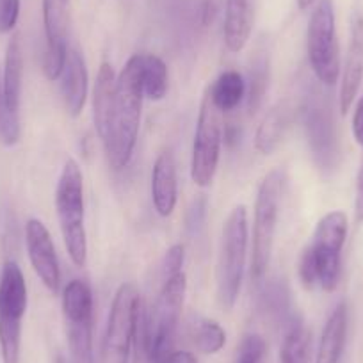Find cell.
Returning <instances> with one entry per match:
<instances>
[{
  "instance_id": "cell-1",
  "label": "cell",
  "mask_w": 363,
  "mask_h": 363,
  "mask_svg": "<svg viewBox=\"0 0 363 363\" xmlns=\"http://www.w3.org/2000/svg\"><path fill=\"white\" fill-rule=\"evenodd\" d=\"M145 91L141 82V54L132 55L116 79L113 118L106 152L114 169H123L130 164L141 125V109Z\"/></svg>"
},
{
  "instance_id": "cell-2",
  "label": "cell",
  "mask_w": 363,
  "mask_h": 363,
  "mask_svg": "<svg viewBox=\"0 0 363 363\" xmlns=\"http://www.w3.org/2000/svg\"><path fill=\"white\" fill-rule=\"evenodd\" d=\"M347 228V216L342 211L328 212L317 223L312 240L299 258V280L306 289L333 292L338 287Z\"/></svg>"
},
{
  "instance_id": "cell-3",
  "label": "cell",
  "mask_w": 363,
  "mask_h": 363,
  "mask_svg": "<svg viewBox=\"0 0 363 363\" xmlns=\"http://www.w3.org/2000/svg\"><path fill=\"white\" fill-rule=\"evenodd\" d=\"M55 211L69 260L79 269L87 264L86 212H84V177L77 160L68 159L55 189Z\"/></svg>"
},
{
  "instance_id": "cell-4",
  "label": "cell",
  "mask_w": 363,
  "mask_h": 363,
  "mask_svg": "<svg viewBox=\"0 0 363 363\" xmlns=\"http://www.w3.org/2000/svg\"><path fill=\"white\" fill-rule=\"evenodd\" d=\"M187 277L182 271L164 280L145 330V349L150 363H167L174 352V337L186 303Z\"/></svg>"
},
{
  "instance_id": "cell-5",
  "label": "cell",
  "mask_w": 363,
  "mask_h": 363,
  "mask_svg": "<svg viewBox=\"0 0 363 363\" xmlns=\"http://www.w3.org/2000/svg\"><path fill=\"white\" fill-rule=\"evenodd\" d=\"M247 240V211L244 205H237L223 225L221 251L218 262V296L225 310H232L239 298L240 285L246 265Z\"/></svg>"
},
{
  "instance_id": "cell-6",
  "label": "cell",
  "mask_w": 363,
  "mask_h": 363,
  "mask_svg": "<svg viewBox=\"0 0 363 363\" xmlns=\"http://www.w3.org/2000/svg\"><path fill=\"white\" fill-rule=\"evenodd\" d=\"M281 194H284V173L272 169L260 182L255 201L253 246H251V277L262 280L271 264L278 218H280Z\"/></svg>"
},
{
  "instance_id": "cell-7",
  "label": "cell",
  "mask_w": 363,
  "mask_h": 363,
  "mask_svg": "<svg viewBox=\"0 0 363 363\" xmlns=\"http://www.w3.org/2000/svg\"><path fill=\"white\" fill-rule=\"evenodd\" d=\"M27 310V285L16 262H6L0 272V356L2 363H20L22 320Z\"/></svg>"
},
{
  "instance_id": "cell-8",
  "label": "cell",
  "mask_w": 363,
  "mask_h": 363,
  "mask_svg": "<svg viewBox=\"0 0 363 363\" xmlns=\"http://www.w3.org/2000/svg\"><path fill=\"white\" fill-rule=\"evenodd\" d=\"M141 296L134 284H121L114 294L104 333L100 363H128L138 331Z\"/></svg>"
},
{
  "instance_id": "cell-9",
  "label": "cell",
  "mask_w": 363,
  "mask_h": 363,
  "mask_svg": "<svg viewBox=\"0 0 363 363\" xmlns=\"http://www.w3.org/2000/svg\"><path fill=\"white\" fill-rule=\"evenodd\" d=\"M306 50L313 75L324 86H335L340 77V48L331 0H319L306 30Z\"/></svg>"
},
{
  "instance_id": "cell-10",
  "label": "cell",
  "mask_w": 363,
  "mask_h": 363,
  "mask_svg": "<svg viewBox=\"0 0 363 363\" xmlns=\"http://www.w3.org/2000/svg\"><path fill=\"white\" fill-rule=\"evenodd\" d=\"M223 116L225 113L216 106L207 89L201 99L191 157V178L198 187H208L214 182L225 134Z\"/></svg>"
},
{
  "instance_id": "cell-11",
  "label": "cell",
  "mask_w": 363,
  "mask_h": 363,
  "mask_svg": "<svg viewBox=\"0 0 363 363\" xmlns=\"http://www.w3.org/2000/svg\"><path fill=\"white\" fill-rule=\"evenodd\" d=\"M62 317L73 363H95L93 292L87 281L72 280L62 291Z\"/></svg>"
},
{
  "instance_id": "cell-12",
  "label": "cell",
  "mask_w": 363,
  "mask_h": 363,
  "mask_svg": "<svg viewBox=\"0 0 363 363\" xmlns=\"http://www.w3.org/2000/svg\"><path fill=\"white\" fill-rule=\"evenodd\" d=\"M23 80V52L18 34H13L6 48L4 75L0 87V138L6 146L20 141V95Z\"/></svg>"
},
{
  "instance_id": "cell-13",
  "label": "cell",
  "mask_w": 363,
  "mask_h": 363,
  "mask_svg": "<svg viewBox=\"0 0 363 363\" xmlns=\"http://www.w3.org/2000/svg\"><path fill=\"white\" fill-rule=\"evenodd\" d=\"M69 0H43L45 54L43 73L48 80H57L68 57Z\"/></svg>"
},
{
  "instance_id": "cell-14",
  "label": "cell",
  "mask_w": 363,
  "mask_h": 363,
  "mask_svg": "<svg viewBox=\"0 0 363 363\" xmlns=\"http://www.w3.org/2000/svg\"><path fill=\"white\" fill-rule=\"evenodd\" d=\"M363 82V6L356 4L349 20V43L345 62L342 68L338 106L340 113L347 114L354 104Z\"/></svg>"
},
{
  "instance_id": "cell-15",
  "label": "cell",
  "mask_w": 363,
  "mask_h": 363,
  "mask_svg": "<svg viewBox=\"0 0 363 363\" xmlns=\"http://www.w3.org/2000/svg\"><path fill=\"white\" fill-rule=\"evenodd\" d=\"M26 244L29 260L41 284L57 294L61 289V269L50 232L40 219H29L26 225Z\"/></svg>"
},
{
  "instance_id": "cell-16",
  "label": "cell",
  "mask_w": 363,
  "mask_h": 363,
  "mask_svg": "<svg viewBox=\"0 0 363 363\" xmlns=\"http://www.w3.org/2000/svg\"><path fill=\"white\" fill-rule=\"evenodd\" d=\"M87 84L89 75L86 61L79 50L69 48L65 69L61 73V95L69 116L77 118L82 113L87 100Z\"/></svg>"
},
{
  "instance_id": "cell-17",
  "label": "cell",
  "mask_w": 363,
  "mask_h": 363,
  "mask_svg": "<svg viewBox=\"0 0 363 363\" xmlns=\"http://www.w3.org/2000/svg\"><path fill=\"white\" fill-rule=\"evenodd\" d=\"M152 200L157 214L169 218L177 207L178 182L177 164L169 150L160 153L152 171Z\"/></svg>"
},
{
  "instance_id": "cell-18",
  "label": "cell",
  "mask_w": 363,
  "mask_h": 363,
  "mask_svg": "<svg viewBox=\"0 0 363 363\" xmlns=\"http://www.w3.org/2000/svg\"><path fill=\"white\" fill-rule=\"evenodd\" d=\"M306 134L313 157L323 167L333 166L337 157V141H335L333 123L324 107L313 106L306 111Z\"/></svg>"
},
{
  "instance_id": "cell-19",
  "label": "cell",
  "mask_w": 363,
  "mask_h": 363,
  "mask_svg": "<svg viewBox=\"0 0 363 363\" xmlns=\"http://www.w3.org/2000/svg\"><path fill=\"white\" fill-rule=\"evenodd\" d=\"M116 73L111 62H102L96 75L95 89H93V120L95 128L102 143H106L113 118L114 93H116Z\"/></svg>"
},
{
  "instance_id": "cell-20",
  "label": "cell",
  "mask_w": 363,
  "mask_h": 363,
  "mask_svg": "<svg viewBox=\"0 0 363 363\" xmlns=\"http://www.w3.org/2000/svg\"><path fill=\"white\" fill-rule=\"evenodd\" d=\"M347 305L338 303L323 328L315 363H340L347 340Z\"/></svg>"
},
{
  "instance_id": "cell-21",
  "label": "cell",
  "mask_w": 363,
  "mask_h": 363,
  "mask_svg": "<svg viewBox=\"0 0 363 363\" xmlns=\"http://www.w3.org/2000/svg\"><path fill=\"white\" fill-rule=\"evenodd\" d=\"M253 0H225V45L237 54L246 47L253 30Z\"/></svg>"
},
{
  "instance_id": "cell-22",
  "label": "cell",
  "mask_w": 363,
  "mask_h": 363,
  "mask_svg": "<svg viewBox=\"0 0 363 363\" xmlns=\"http://www.w3.org/2000/svg\"><path fill=\"white\" fill-rule=\"evenodd\" d=\"M291 123V107L287 104H278L272 107L258 127L255 135V148L262 155H271L277 152L280 143L284 141L285 132Z\"/></svg>"
},
{
  "instance_id": "cell-23",
  "label": "cell",
  "mask_w": 363,
  "mask_h": 363,
  "mask_svg": "<svg viewBox=\"0 0 363 363\" xmlns=\"http://www.w3.org/2000/svg\"><path fill=\"white\" fill-rule=\"evenodd\" d=\"M212 100L223 113H230L246 99V80L235 69L221 73L211 86L207 87Z\"/></svg>"
},
{
  "instance_id": "cell-24",
  "label": "cell",
  "mask_w": 363,
  "mask_h": 363,
  "mask_svg": "<svg viewBox=\"0 0 363 363\" xmlns=\"http://www.w3.org/2000/svg\"><path fill=\"white\" fill-rule=\"evenodd\" d=\"M141 82L145 96L153 102L167 95V66L159 55L141 54Z\"/></svg>"
},
{
  "instance_id": "cell-25",
  "label": "cell",
  "mask_w": 363,
  "mask_h": 363,
  "mask_svg": "<svg viewBox=\"0 0 363 363\" xmlns=\"http://www.w3.org/2000/svg\"><path fill=\"white\" fill-rule=\"evenodd\" d=\"M312 333L303 320H294L285 333L281 345V363H310Z\"/></svg>"
},
{
  "instance_id": "cell-26",
  "label": "cell",
  "mask_w": 363,
  "mask_h": 363,
  "mask_svg": "<svg viewBox=\"0 0 363 363\" xmlns=\"http://www.w3.org/2000/svg\"><path fill=\"white\" fill-rule=\"evenodd\" d=\"M194 345L203 354H218L226 344V333L214 319H200L193 330Z\"/></svg>"
},
{
  "instance_id": "cell-27",
  "label": "cell",
  "mask_w": 363,
  "mask_h": 363,
  "mask_svg": "<svg viewBox=\"0 0 363 363\" xmlns=\"http://www.w3.org/2000/svg\"><path fill=\"white\" fill-rule=\"evenodd\" d=\"M269 80V65L264 57L257 59L250 68V80L246 82V102L250 114H255L260 109L265 99Z\"/></svg>"
},
{
  "instance_id": "cell-28",
  "label": "cell",
  "mask_w": 363,
  "mask_h": 363,
  "mask_svg": "<svg viewBox=\"0 0 363 363\" xmlns=\"http://www.w3.org/2000/svg\"><path fill=\"white\" fill-rule=\"evenodd\" d=\"M265 354V340L260 335H247L244 340L240 342L239 351H237V359H244V362L260 363V359Z\"/></svg>"
},
{
  "instance_id": "cell-29",
  "label": "cell",
  "mask_w": 363,
  "mask_h": 363,
  "mask_svg": "<svg viewBox=\"0 0 363 363\" xmlns=\"http://www.w3.org/2000/svg\"><path fill=\"white\" fill-rule=\"evenodd\" d=\"M184 260H186V247L182 244H174L169 250L166 251V257H164L162 264V277L164 280L174 277L178 272H182V267H184Z\"/></svg>"
},
{
  "instance_id": "cell-30",
  "label": "cell",
  "mask_w": 363,
  "mask_h": 363,
  "mask_svg": "<svg viewBox=\"0 0 363 363\" xmlns=\"http://www.w3.org/2000/svg\"><path fill=\"white\" fill-rule=\"evenodd\" d=\"M20 16V0H0V34L11 33Z\"/></svg>"
},
{
  "instance_id": "cell-31",
  "label": "cell",
  "mask_w": 363,
  "mask_h": 363,
  "mask_svg": "<svg viewBox=\"0 0 363 363\" xmlns=\"http://www.w3.org/2000/svg\"><path fill=\"white\" fill-rule=\"evenodd\" d=\"M354 221L356 225H363V164L358 169L354 191Z\"/></svg>"
},
{
  "instance_id": "cell-32",
  "label": "cell",
  "mask_w": 363,
  "mask_h": 363,
  "mask_svg": "<svg viewBox=\"0 0 363 363\" xmlns=\"http://www.w3.org/2000/svg\"><path fill=\"white\" fill-rule=\"evenodd\" d=\"M351 128H352V135H354V141L363 148V95L359 96V100L354 106Z\"/></svg>"
},
{
  "instance_id": "cell-33",
  "label": "cell",
  "mask_w": 363,
  "mask_h": 363,
  "mask_svg": "<svg viewBox=\"0 0 363 363\" xmlns=\"http://www.w3.org/2000/svg\"><path fill=\"white\" fill-rule=\"evenodd\" d=\"M221 9V0H203L201 4V26L208 27Z\"/></svg>"
},
{
  "instance_id": "cell-34",
  "label": "cell",
  "mask_w": 363,
  "mask_h": 363,
  "mask_svg": "<svg viewBox=\"0 0 363 363\" xmlns=\"http://www.w3.org/2000/svg\"><path fill=\"white\" fill-rule=\"evenodd\" d=\"M167 363H198L196 356L189 351H174Z\"/></svg>"
},
{
  "instance_id": "cell-35",
  "label": "cell",
  "mask_w": 363,
  "mask_h": 363,
  "mask_svg": "<svg viewBox=\"0 0 363 363\" xmlns=\"http://www.w3.org/2000/svg\"><path fill=\"white\" fill-rule=\"evenodd\" d=\"M315 2H317V0H298V6H299V9H303V11H305V9L312 8Z\"/></svg>"
},
{
  "instance_id": "cell-36",
  "label": "cell",
  "mask_w": 363,
  "mask_h": 363,
  "mask_svg": "<svg viewBox=\"0 0 363 363\" xmlns=\"http://www.w3.org/2000/svg\"><path fill=\"white\" fill-rule=\"evenodd\" d=\"M237 363H253V362H244V359H237Z\"/></svg>"
}]
</instances>
